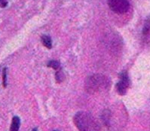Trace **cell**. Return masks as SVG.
<instances>
[{"mask_svg": "<svg viewBox=\"0 0 150 131\" xmlns=\"http://www.w3.org/2000/svg\"><path fill=\"white\" fill-rule=\"evenodd\" d=\"M103 118V122L105 123L106 124H109L110 122V112L109 110H105L103 113L102 115Z\"/></svg>", "mask_w": 150, "mask_h": 131, "instance_id": "8", "label": "cell"}, {"mask_svg": "<svg viewBox=\"0 0 150 131\" xmlns=\"http://www.w3.org/2000/svg\"><path fill=\"white\" fill-rule=\"evenodd\" d=\"M73 121L79 131H100L99 124L88 112H77L73 118Z\"/></svg>", "mask_w": 150, "mask_h": 131, "instance_id": "1", "label": "cell"}, {"mask_svg": "<svg viewBox=\"0 0 150 131\" xmlns=\"http://www.w3.org/2000/svg\"><path fill=\"white\" fill-rule=\"evenodd\" d=\"M110 79L107 76L102 74H94L86 78L85 88L89 94H95L105 90L110 87Z\"/></svg>", "mask_w": 150, "mask_h": 131, "instance_id": "2", "label": "cell"}, {"mask_svg": "<svg viewBox=\"0 0 150 131\" xmlns=\"http://www.w3.org/2000/svg\"><path fill=\"white\" fill-rule=\"evenodd\" d=\"M2 85L4 87H7V68H4L2 70Z\"/></svg>", "mask_w": 150, "mask_h": 131, "instance_id": "10", "label": "cell"}, {"mask_svg": "<svg viewBox=\"0 0 150 131\" xmlns=\"http://www.w3.org/2000/svg\"><path fill=\"white\" fill-rule=\"evenodd\" d=\"M48 66L57 70L60 68V63L58 61H57V60H51L48 63Z\"/></svg>", "mask_w": 150, "mask_h": 131, "instance_id": "9", "label": "cell"}, {"mask_svg": "<svg viewBox=\"0 0 150 131\" xmlns=\"http://www.w3.org/2000/svg\"><path fill=\"white\" fill-rule=\"evenodd\" d=\"M21 125V120L19 117L18 116H14L12 118V122L11 124V127H10V131H18Z\"/></svg>", "mask_w": 150, "mask_h": 131, "instance_id": "6", "label": "cell"}, {"mask_svg": "<svg viewBox=\"0 0 150 131\" xmlns=\"http://www.w3.org/2000/svg\"><path fill=\"white\" fill-rule=\"evenodd\" d=\"M108 5L113 12L118 14L127 12L130 8L128 0H108Z\"/></svg>", "mask_w": 150, "mask_h": 131, "instance_id": "3", "label": "cell"}, {"mask_svg": "<svg viewBox=\"0 0 150 131\" xmlns=\"http://www.w3.org/2000/svg\"><path fill=\"white\" fill-rule=\"evenodd\" d=\"M41 41L42 42L43 45L47 48L50 49V48H52V42H51V39L50 38V36L44 35L41 38Z\"/></svg>", "mask_w": 150, "mask_h": 131, "instance_id": "7", "label": "cell"}, {"mask_svg": "<svg viewBox=\"0 0 150 131\" xmlns=\"http://www.w3.org/2000/svg\"><path fill=\"white\" fill-rule=\"evenodd\" d=\"M130 85L128 75L126 73H122L120 75V81L116 85V90L119 95H125L127 92V88Z\"/></svg>", "mask_w": 150, "mask_h": 131, "instance_id": "4", "label": "cell"}, {"mask_svg": "<svg viewBox=\"0 0 150 131\" xmlns=\"http://www.w3.org/2000/svg\"><path fill=\"white\" fill-rule=\"evenodd\" d=\"M54 131H57V130H54Z\"/></svg>", "mask_w": 150, "mask_h": 131, "instance_id": "14", "label": "cell"}, {"mask_svg": "<svg viewBox=\"0 0 150 131\" xmlns=\"http://www.w3.org/2000/svg\"><path fill=\"white\" fill-rule=\"evenodd\" d=\"M55 76H56L57 82H58V83H61L64 80V75L61 71L57 72L56 74H55Z\"/></svg>", "mask_w": 150, "mask_h": 131, "instance_id": "11", "label": "cell"}, {"mask_svg": "<svg viewBox=\"0 0 150 131\" xmlns=\"http://www.w3.org/2000/svg\"><path fill=\"white\" fill-rule=\"evenodd\" d=\"M143 38L144 42L150 44V17L146 20L143 26Z\"/></svg>", "mask_w": 150, "mask_h": 131, "instance_id": "5", "label": "cell"}, {"mask_svg": "<svg viewBox=\"0 0 150 131\" xmlns=\"http://www.w3.org/2000/svg\"><path fill=\"white\" fill-rule=\"evenodd\" d=\"M32 131H38V130H37V128H34Z\"/></svg>", "mask_w": 150, "mask_h": 131, "instance_id": "13", "label": "cell"}, {"mask_svg": "<svg viewBox=\"0 0 150 131\" xmlns=\"http://www.w3.org/2000/svg\"><path fill=\"white\" fill-rule=\"evenodd\" d=\"M8 5V0H0V7L6 8Z\"/></svg>", "mask_w": 150, "mask_h": 131, "instance_id": "12", "label": "cell"}]
</instances>
